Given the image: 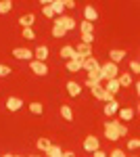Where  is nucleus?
<instances>
[{"mask_svg": "<svg viewBox=\"0 0 140 157\" xmlns=\"http://www.w3.org/2000/svg\"><path fill=\"white\" fill-rule=\"evenodd\" d=\"M119 67H117L115 63H100V75H103V82H107V80H115L117 75H119Z\"/></svg>", "mask_w": 140, "mask_h": 157, "instance_id": "f257e3e1", "label": "nucleus"}, {"mask_svg": "<svg viewBox=\"0 0 140 157\" xmlns=\"http://www.w3.org/2000/svg\"><path fill=\"white\" fill-rule=\"evenodd\" d=\"M117 126H119V121H105V138L107 140H119L121 136H119V132H117Z\"/></svg>", "mask_w": 140, "mask_h": 157, "instance_id": "f03ea898", "label": "nucleus"}, {"mask_svg": "<svg viewBox=\"0 0 140 157\" xmlns=\"http://www.w3.org/2000/svg\"><path fill=\"white\" fill-rule=\"evenodd\" d=\"M84 151H88V153H94V151H98L100 149V140L94 136V134H90V136H86V140H84Z\"/></svg>", "mask_w": 140, "mask_h": 157, "instance_id": "7ed1b4c3", "label": "nucleus"}, {"mask_svg": "<svg viewBox=\"0 0 140 157\" xmlns=\"http://www.w3.org/2000/svg\"><path fill=\"white\" fill-rule=\"evenodd\" d=\"M29 69H32V73H36V75H46V73H48V65H46V63H42V61L32 59V61H29Z\"/></svg>", "mask_w": 140, "mask_h": 157, "instance_id": "20e7f679", "label": "nucleus"}, {"mask_svg": "<svg viewBox=\"0 0 140 157\" xmlns=\"http://www.w3.org/2000/svg\"><path fill=\"white\" fill-rule=\"evenodd\" d=\"M55 25H61L65 32H71V29H75V27H78V23H75V19H73V17H59L57 21H55Z\"/></svg>", "mask_w": 140, "mask_h": 157, "instance_id": "39448f33", "label": "nucleus"}, {"mask_svg": "<svg viewBox=\"0 0 140 157\" xmlns=\"http://www.w3.org/2000/svg\"><path fill=\"white\" fill-rule=\"evenodd\" d=\"M13 57L19 61H32V57H34V52L29 48H23V46H19V48H13Z\"/></svg>", "mask_w": 140, "mask_h": 157, "instance_id": "423d86ee", "label": "nucleus"}, {"mask_svg": "<svg viewBox=\"0 0 140 157\" xmlns=\"http://www.w3.org/2000/svg\"><path fill=\"white\" fill-rule=\"evenodd\" d=\"M75 52H78V61H86L88 57H92V46H88V44H82L80 42V46H75Z\"/></svg>", "mask_w": 140, "mask_h": 157, "instance_id": "0eeeda50", "label": "nucleus"}, {"mask_svg": "<svg viewBox=\"0 0 140 157\" xmlns=\"http://www.w3.org/2000/svg\"><path fill=\"white\" fill-rule=\"evenodd\" d=\"M82 69L86 73H92V71H98V69H100V63H98V61L94 59V57H88V59L84 61L82 63Z\"/></svg>", "mask_w": 140, "mask_h": 157, "instance_id": "6e6552de", "label": "nucleus"}, {"mask_svg": "<svg viewBox=\"0 0 140 157\" xmlns=\"http://www.w3.org/2000/svg\"><path fill=\"white\" fill-rule=\"evenodd\" d=\"M119 120L121 121H132L134 117H136V109H132V107H119Z\"/></svg>", "mask_w": 140, "mask_h": 157, "instance_id": "1a4fd4ad", "label": "nucleus"}, {"mask_svg": "<svg viewBox=\"0 0 140 157\" xmlns=\"http://www.w3.org/2000/svg\"><path fill=\"white\" fill-rule=\"evenodd\" d=\"M61 57H63L65 61H71V59L78 61V52H75V46H69V44H65V46L61 48Z\"/></svg>", "mask_w": 140, "mask_h": 157, "instance_id": "9d476101", "label": "nucleus"}, {"mask_svg": "<svg viewBox=\"0 0 140 157\" xmlns=\"http://www.w3.org/2000/svg\"><path fill=\"white\" fill-rule=\"evenodd\" d=\"M84 17H86L88 23H94V21L98 19V11L94 9L92 4H88V6H84Z\"/></svg>", "mask_w": 140, "mask_h": 157, "instance_id": "9b49d317", "label": "nucleus"}, {"mask_svg": "<svg viewBox=\"0 0 140 157\" xmlns=\"http://www.w3.org/2000/svg\"><path fill=\"white\" fill-rule=\"evenodd\" d=\"M34 23H36V15L34 13H27V15H21V17H19V25H21L23 29L32 27Z\"/></svg>", "mask_w": 140, "mask_h": 157, "instance_id": "f8f14e48", "label": "nucleus"}, {"mask_svg": "<svg viewBox=\"0 0 140 157\" xmlns=\"http://www.w3.org/2000/svg\"><path fill=\"white\" fill-rule=\"evenodd\" d=\"M21 107H23V101L19 97H9L6 98V109H9V111H19Z\"/></svg>", "mask_w": 140, "mask_h": 157, "instance_id": "ddd939ff", "label": "nucleus"}, {"mask_svg": "<svg viewBox=\"0 0 140 157\" xmlns=\"http://www.w3.org/2000/svg\"><path fill=\"white\" fill-rule=\"evenodd\" d=\"M34 59H36V61H42V63H46V59H48V46L40 44V46L34 50Z\"/></svg>", "mask_w": 140, "mask_h": 157, "instance_id": "4468645a", "label": "nucleus"}, {"mask_svg": "<svg viewBox=\"0 0 140 157\" xmlns=\"http://www.w3.org/2000/svg\"><path fill=\"white\" fill-rule=\"evenodd\" d=\"M123 57H126V50H121V48H113V50H109V59H111V63H121L123 61Z\"/></svg>", "mask_w": 140, "mask_h": 157, "instance_id": "2eb2a0df", "label": "nucleus"}, {"mask_svg": "<svg viewBox=\"0 0 140 157\" xmlns=\"http://www.w3.org/2000/svg\"><path fill=\"white\" fill-rule=\"evenodd\" d=\"M103 111H105V115H107V117H113L117 111H119V103H117V101L105 103V109H103Z\"/></svg>", "mask_w": 140, "mask_h": 157, "instance_id": "dca6fc26", "label": "nucleus"}, {"mask_svg": "<svg viewBox=\"0 0 140 157\" xmlns=\"http://www.w3.org/2000/svg\"><path fill=\"white\" fill-rule=\"evenodd\" d=\"M67 92H69V97H73V98L80 97V94H82V86L71 80V82H67Z\"/></svg>", "mask_w": 140, "mask_h": 157, "instance_id": "f3484780", "label": "nucleus"}, {"mask_svg": "<svg viewBox=\"0 0 140 157\" xmlns=\"http://www.w3.org/2000/svg\"><path fill=\"white\" fill-rule=\"evenodd\" d=\"M105 90H107V92H111V94L115 97L117 92L121 90V86H119V82H117V78H115V80H107V86H105Z\"/></svg>", "mask_w": 140, "mask_h": 157, "instance_id": "a211bd4d", "label": "nucleus"}, {"mask_svg": "<svg viewBox=\"0 0 140 157\" xmlns=\"http://www.w3.org/2000/svg\"><path fill=\"white\" fill-rule=\"evenodd\" d=\"M65 67H67V71L78 73V71H82V61H75V59L65 61Z\"/></svg>", "mask_w": 140, "mask_h": 157, "instance_id": "6ab92c4d", "label": "nucleus"}, {"mask_svg": "<svg viewBox=\"0 0 140 157\" xmlns=\"http://www.w3.org/2000/svg\"><path fill=\"white\" fill-rule=\"evenodd\" d=\"M50 9L55 15H63L65 13V0H52L50 2Z\"/></svg>", "mask_w": 140, "mask_h": 157, "instance_id": "aec40b11", "label": "nucleus"}, {"mask_svg": "<svg viewBox=\"0 0 140 157\" xmlns=\"http://www.w3.org/2000/svg\"><path fill=\"white\" fill-rule=\"evenodd\" d=\"M117 82H119L121 88H128V86H132V75L130 73H119L117 75Z\"/></svg>", "mask_w": 140, "mask_h": 157, "instance_id": "412c9836", "label": "nucleus"}, {"mask_svg": "<svg viewBox=\"0 0 140 157\" xmlns=\"http://www.w3.org/2000/svg\"><path fill=\"white\" fill-rule=\"evenodd\" d=\"M29 111H32L34 115H42V113H44V105L38 103V101H34V103H29Z\"/></svg>", "mask_w": 140, "mask_h": 157, "instance_id": "4be33fe9", "label": "nucleus"}, {"mask_svg": "<svg viewBox=\"0 0 140 157\" xmlns=\"http://www.w3.org/2000/svg\"><path fill=\"white\" fill-rule=\"evenodd\" d=\"M46 157H63V149H61L59 145H52L46 151Z\"/></svg>", "mask_w": 140, "mask_h": 157, "instance_id": "5701e85b", "label": "nucleus"}, {"mask_svg": "<svg viewBox=\"0 0 140 157\" xmlns=\"http://www.w3.org/2000/svg\"><path fill=\"white\" fill-rule=\"evenodd\" d=\"M36 147H38V149H40V151H44V153H46L48 149H50V147H52V143H50V140H48V138H38V143H36Z\"/></svg>", "mask_w": 140, "mask_h": 157, "instance_id": "b1692460", "label": "nucleus"}, {"mask_svg": "<svg viewBox=\"0 0 140 157\" xmlns=\"http://www.w3.org/2000/svg\"><path fill=\"white\" fill-rule=\"evenodd\" d=\"M61 115H63V117H65L67 121L73 120V111H71L69 105H61Z\"/></svg>", "mask_w": 140, "mask_h": 157, "instance_id": "393cba45", "label": "nucleus"}, {"mask_svg": "<svg viewBox=\"0 0 140 157\" xmlns=\"http://www.w3.org/2000/svg\"><path fill=\"white\" fill-rule=\"evenodd\" d=\"M11 9H13V2H11V0H0V15L11 13Z\"/></svg>", "mask_w": 140, "mask_h": 157, "instance_id": "a878e982", "label": "nucleus"}, {"mask_svg": "<svg viewBox=\"0 0 140 157\" xmlns=\"http://www.w3.org/2000/svg\"><path fill=\"white\" fill-rule=\"evenodd\" d=\"M80 29H82V34H94V23L82 21V25H80Z\"/></svg>", "mask_w": 140, "mask_h": 157, "instance_id": "bb28decb", "label": "nucleus"}, {"mask_svg": "<svg viewBox=\"0 0 140 157\" xmlns=\"http://www.w3.org/2000/svg\"><path fill=\"white\" fill-rule=\"evenodd\" d=\"M65 34H67V32H65L61 25H52V36L55 38H65Z\"/></svg>", "mask_w": 140, "mask_h": 157, "instance_id": "cd10ccee", "label": "nucleus"}, {"mask_svg": "<svg viewBox=\"0 0 140 157\" xmlns=\"http://www.w3.org/2000/svg\"><path fill=\"white\" fill-rule=\"evenodd\" d=\"M21 36H23L25 40H36V32L32 29V27H27V29H23V32H21Z\"/></svg>", "mask_w": 140, "mask_h": 157, "instance_id": "c85d7f7f", "label": "nucleus"}, {"mask_svg": "<svg viewBox=\"0 0 140 157\" xmlns=\"http://www.w3.org/2000/svg\"><path fill=\"white\" fill-rule=\"evenodd\" d=\"M98 101H103V103H111V101H115V97H113L111 92L103 90V94H100V98H98Z\"/></svg>", "mask_w": 140, "mask_h": 157, "instance_id": "c756f323", "label": "nucleus"}, {"mask_svg": "<svg viewBox=\"0 0 140 157\" xmlns=\"http://www.w3.org/2000/svg\"><path fill=\"white\" fill-rule=\"evenodd\" d=\"M11 67L9 65H4V63H0V78H6V75H11Z\"/></svg>", "mask_w": 140, "mask_h": 157, "instance_id": "7c9ffc66", "label": "nucleus"}, {"mask_svg": "<svg viewBox=\"0 0 140 157\" xmlns=\"http://www.w3.org/2000/svg\"><path fill=\"white\" fill-rule=\"evenodd\" d=\"M92 42H94V34H82V44L92 46Z\"/></svg>", "mask_w": 140, "mask_h": 157, "instance_id": "2f4dec72", "label": "nucleus"}, {"mask_svg": "<svg viewBox=\"0 0 140 157\" xmlns=\"http://www.w3.org/2000/svg\"><path fill=\"white\" fill-rule=\"evenodd\" d=\"M42 13H44V17H48V19H50V17H55V13H52V9H50V2L42 6Z\"/></svg>", "mask_w": 140, "mask_h": 157, "instance_id": "473e14b6", "label": "nucleus"}, {"mask_svg": "<svg viewBox=\"0 0 140 157\" xmlns=\"http://www.w3.org/2000/svg\"><path fill=\"white\" fill-rule=\"evenodd\" d=\"M138 147H140V140H138V138H132V140H128V149H130V151H136Z\"/></svg>", "mask_w": 140, "mask_h": 157, "instance_id": "72a5a7b5", "label": "nucleus"}, {"mask_svg": "<svg viewBox=\"0 0 140 157\" xmlns=\"http://www.w3.org/2000/svg\"><path fill=\"white\" fill-rule=\"evenodd\" d=\"M90 90H92V97L94 98H100V94H103L105 88H103V86H94V88H90Z\"/></svg>", "mask_w": 140, "mask_h": 157, "instance_id": "f704fd0d", "label": "nucleus"}, {"mask_svg": "<svg viewBox=\"0 0 140 157\" xmlns=\"http://www.w3.org/2000/svg\"><path fill=\"white\" fill-rule=\"evenodd\" d=\"M130 71L132 73H140V61H132V63H130Z\"/></svg>", "mask_w": 140, "mask_h": 157, "instance_id": "c9c22d12", "label": "nucleus"}, {"mask_svg": "<svg viewBox=\"0 0 140 157\" xmlns=\"http://www.w3.org/2000/svg\"><path fill=\"white\" fill-rule=\"evenodd\" d=\"M117 132H119V136H126V134H128V126L119 121V126H117Z\"/></svg>", "mask_w": 140, "mask_h": 157, "instance_id": "e433bc0d", "label": "nucleus"}, {"mask_svg": "<svg viewBox=\"0 0 140 157\" xmlns=\"http://www.w3.org/2000/svg\"><path fill=\"white\" fill-rule=\"evenodd\" d=\"M109 157H126V153H123L121 149H115V151H113V153H111Z\"/></svg>", "mask_w": 140, "mask_h": 157, "instance_id": "4c0bfd02", "label": "nucleus"}, {"mask_svg": "<svg viewBox=\"0 0 140 157\" xmlns=\"http://www.w3.org/2000/svg\"><path fill=\"white\" fill-rule=\"evenodd\" d=\"M92 157H107V153L103 151V149H98V151H94V153H92Z\"/></svg>", "mask_w": 140, "mask_h": 157, "instance_id": "58836bf2", "label": "nucleus"}, {"mask_svg": "<svg viewBox=\"0 0 140 157\" xmlns=\"http://www.w3.org/2000/svg\"><path fill=\"white\" fill-rule=\"evenodd\" d=\"M65 9H75V2H73V0H67V2H65Z\"/></svg>", "mask_w": 140, "mask_h": 157, "instance_id": "ea45409f", "label": "nucleus"}, {"mask_svg": "<svg viewBox=\"0 0 140 157\" xmlns=\"http://www.w3.org/2000/svg\"><path fill=\"white\" fill-rule=\"evenodd\" d=\"M63 157H73V153H71V151H65V153H63Z\"/></svg>", "mask_w": 140, "mask_h": 157, "instance_id": "a19ab883", "label": "nucleus"}, {"mask_svg": "<svg viewBox=\"0 0 140 157\" xmlns=\"http://www.w3.org/2000/svg\"><path fill=\"white\" fill-rule=\"evenodd\" d=\"M2 157H15V155H11V153H6V155H2Z\"/></svg>", "mask_w": 140, "mask_h": 157, "instance_id": "79ce46f5", "label": "nucleus"}, {"mask_svg": "<svg viewBox=\"0 0 140 157\" xmlns=\"http://www.w3.org/2000/svg\"><path fill=\"white\" fill-rule=\"evenodd\" d=\"M15 157H23V155H15Z\"/></svg>", "mask_w": 140, "mask_h": 157, "instance_id": "37998d69", "label": "nucleus"}, {"mask_svg": "<svg viewBox=\"0 0 140 157\" xmlns=\"http://www.w3.org/2000/svg\"><path fill=\"white\" fill-rule=\"evenodd\" d=\"M32 157H40V155H32Z\"/></svg>", "mask_w": 140, "mask_h": 157, "instance_id": "c03bdc74", "label": "nucleus"}, {"mask_svg": "<svg viewBox=\"0 0 140 157\" xmlns=\"http://www.w3.org/2000/svg\"><path fill=\"white\" fill-rule=\"evenodd\" d=\"M107 157H109V155H107Z\"/></svg>", "mask_w": 140, "mask_h": 157, "instance_id": "a18cd8bd", "label": "nucleus"}, {"mask_svg": "<svg viewBox=\"0 0 140 157\" xmlns=\"http://www.w3.org/2000/svg\"><path fill=\"white\" fill-rule=\"evenodd\" d=\"M132 157H134V155H132Z\"/></svg>", "mask_w": 140, "mask_h": 157, "instance_id": "49530a36", "label": "nucleus"}]
</instances>
